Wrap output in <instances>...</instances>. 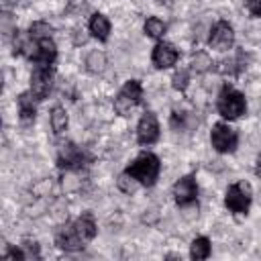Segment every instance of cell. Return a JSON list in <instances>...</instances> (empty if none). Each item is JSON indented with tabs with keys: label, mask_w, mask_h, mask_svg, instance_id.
<instances>
[{
	"label": "cell",
	"mask_w": 261,
	"mask_h": 261,
	"mask_svg": "<svg viewBox=\"0 0 261 261\" xmlns=\"http://www.w3.org/2000/svg\"><path fill=\"white\" fill-rule=\"evenodd\" d=\"M51 24L49 22H43V20H39V22H33L31 24V31H29V35L33 37V39H47V37H51Z\"/></svg>",
	"instance_id": "23"
},
{
	"label": "cell",
	"mask_w": 261,
	"mask_h": 261,
	"mask_svg": "<svg viewBox=\"0 0 261 261\" xmlns=\"http://www.w3.org/2000/svg\"><path fill=\"white\" fill-rule=\"evenodd\" d=\"M255 173H257V177H261V153H259L257 163H255Z\"/></svg>",
	"instance_id": "29"
},
{
	"label": "cell",
	"mask_w": 261,
	"mask_h": 261,
	"mask_svg": "<svg viewBox=\"0 0 261 261\" xmlns=\"http://www.w3.org/2000/svg\"><path fill=\"white\" fill-rule=\"evenodd\" d=\"M159 169H161V163H159L157 155H153V153H141L126 167V171L130 175H135L139 179V184H143V186H153L159 175Z\"/></svg>",
	"instance_id": "2"
},
{
	"label": "cell",
	"mask_w": 261,
	"mask_h": 261,
	"mask_svg": "<svg viewBox=\"0 0 261 261\" xmlns=\"http://www.w3.org/2000/svg\"><path fill=\"white\" fill-rule=\"evenodd\" d=\"M196 196H198V186H196V179L192 175H186L181 179L175 181L173 186V198H175V204L186 208V206H192L196 202Z\"/></svg>",
	"instance_id": "9"
},
{
	"label": "cell",
	"mask_w": 261,
	"mask_h": 261,
	"mask_svg": "<svg viewBox=\"0 0 261 261\" xmlns=\"http://www.w3.org/2000/svg\"><path fill=\"white\" fill-rule=\"evenodd\" d=\"M224 204L234 214H247L251 206V186L247 181H237L226 190Z\"/></svg>",
	"instance_id": "4"
},
{
	"label": "cell",
	"mask_w": 261,
	"mask_h": 261,
	"mask_svg": "<svg viewBox=\"0 0 261 261\" xmlns=\"http://www.w3.org/2000/svg\"><path fill=\"white\" fill-rule=\"evenodd\" d=\"M35 114H37V108H35V98L31 92H24L18 96V118L24 126L33 124L35 122Z\"/></svg>",
	"instance_id": "13"
},
{
	"label": "cell",
	"mask_w": 261,
	"mask_h": 261,
	"mask_svg": "<svg viewBox=\"0 0 261 261\" xmlns=\"http://www.w3.org/2000/svg\"><path fill=\"white\" fill-rule=\"evenodd\" d=\"M88 27H90V33H92L98 41H106L108 35H110V20H108L104 14H100V12L92 14Z\"/></svg>",
	"instance_id": "15"
},
{
	"label": "cell",
	"mask_w": 261,
	"mask_h": 261,
	"mask_svg": "<svg viewBox=\"0 0 261 261\" xmlns=\"http://www.w3.org/2000/svg\"><path fill=\"white\" fill-rule=\"evenodd\" d=\"M188 80H190V73H188L186 69H179V71H175V73H173L171 84H173V88H175V90L184 92V90L188 88Z\"/></svg>",
	"instance_id": "24"
},
{
	"label": "cell",
	"mask_w": 261,
	"mask_h": 261,
	"mask_svg": "<svg viewBox=\"0 0 261 261\" xmlns=\"http://www.w3.org/2000/svg\"><path fill=\"white\" fill-rule=\"evenodd\" d=\"M245 67V59H243V53H239L237 57H232V59H224V61H220V65H218V71L220 73H230V75H237V73H241V69Z\"/></svg>",
	"instance_id": "19"
},
{
	"label": "cell",
	"mask_w": 261,
	"mask_h": 261,
	"mask_svg": "<svg viewBox=\"0 0 261 261\" xmlns=\"http://www.w3.org/2000/svg\"><path fill=\"white\" fill-rule=\"evenodd\" d=\"M116 186H118V190H120V192H124V194H135V192H137V188H139V179H137L135 175H130L128 171H124V173H120V175H118Z\"/></svg>",
	"instance_id": "22"
},
{
	"label": "cell",
	"mask_w": 261,
	"mask_h": 261,
	"mask_svg": "<svg viewBox=\"0 0 261 261\" xmlns=\"http://www.w3.org/2000/svg\"><path fill=\"white\" fill-rule=\"evenodd\" d=\"M4 257H12V259H27V255H24V251H22V249H8V251L4 253Z\"/></svg>",
	"instance_id": "27"
},
{
	"label": "cell",
	"mask_w": 261,
	"mask_h": 261,
	"mask_svg": "<svg viewBox=\"0 0 261 261\" xmlns=\"http://www.w3.org/2000/svg\"><path fill=\"white\" fill-rule=\"evenodd\" d=\"M177 57H179L177 49H175L171 43L161 41V43H157V45H155L153 55H151V61H153V65H155L157 69H167V67L175 65Z\"/></svg>",
	"instance_id": "11"
},
{
	"label": "cell",
	"mask_w": 261,
	"mask_h": 261,
	"mask_svg": "<svg viewBox=\"0 0 261 261\" xmlns=\"http://www.w3.org/2000/svg\"><path fill=\"white\" fill-rule=\"evenodd\" d=\"M145 35L151 39H161L165 35V22L157 16H151L145 20Z\"/></svg>",
	"instance_id": "20"
},
{
	"label": "cell",
	"mask_w": 261,
	"mask_h": 261,
	"mask_svg": "<svg viewBox=\"0 0 261 261\" xmlns=\"http://www.w3.org/2000/svg\"><path fill=\"white\" fill-rule=\"evenodd\" d=\"M190 67H192V71H196V73H206V71L212 67V57H210L206 51H198V53L192 57Z\"/></svg>",
	"instance_id": "18"
},
{
	"label": "cell",
	"mask_w": 261,
	"mask_h": 261,
	"mask_svg": "<svg viewBox=\"0 0 261 261\" xmlns=\"http://www.w3.org/2000/svg\"><path fill=\"white\" fill-rule=\"evenodd\" d=\"M210 141H212V147L218 153H232L237 149L239 135L232 126H228L224 122H216L212 126V133H210Z\"/></svg>",
	"instance_id": "5"
},
{
	"label": "cell",
	"mask_w": 261,
	"mask_h": 261,
	"mask_svg": "<svg viewBox=\"0 0 261 261\" xmlns=\"http://www.w3.org/2000/svg\"><path fill=\"white\" fill-rule=\"evenodd\" d=\"M57 163L65 169H80L84 163V155L71 141H61L57 145Z\"/></svg>",
	"instance_id": "8"
},
{
	"label": "cell",
	"mask_w": 261,
	"mask_h": 261,
	"mask_svg": "<svg viewBox=\"0 0 261 261\" xmlns=\"http://www.w3.org/2000/svg\"><path fill=\"white\" fill-rule=\"evenodd\" d=\"M106 65V57L102 51H90L88 57H86V69L90 73H100Z\"/></svg>",
	"instance_id": "21"
},
{
	"label": "cell",
	"mask_w": 261,
	"mask_h": 261,
	"mask_svg": "<svg viewBox=\"0 0 261 261\" xmlns=\"http://www.w3.org/2000/svg\"><path fill=\"white\" fill-rule=\"evenodd\" d=\"M86 41H88V35H84V31H75L73 43H75V45H82V43H86Z\"/></svg>",
	"instance_id": "28"
},
{
	"label": "cell",
	"mask_w": 261,
	"mask_h": 261,
	"mask_svg": "<svg viewBox=\"0 0 261 261\" xmlns=\"http://www.w3.org/2000/svg\"><path fill=\"white\" fill-rule=\"evenodd\" d=\"M216 108H218V114L222 118L234 120V118H239L247 112V102H245V96L239 90H234L230 86H224L218 94Z\"/></svg>",
	"instance_id": "1"
},
{
	"label": "cell",
	"mask_w": 261,
	"mask_h": 261,
	"mask_svg": "<svg viewBox=\"0 0 261 261\" xmlns=\"http://www.w3.org/2000/svg\"><path fill=\"white\" fill-rule=\"evenodd\" d=\"M208 43L216 51H228L234 45V31H232V27L226 20H218L212 27V31H210Z\"/></svg>",
	"instance_id": "7"
},
{
	"label": "cell",
	"mask_w": 261,
	"mask_h": 261,
	"mask_svg": "<svg viewBox=\"0 0 261 261\" xmlns=\"http://www.w3.org/2000/svg\"><path fill=\"white\" fill-rule=\"evenodd\" d=\"M208 255H210V241L206 237L194 239L192 245H190V257L196 259V261H200V259H206Z\"/></svg>",
	"instance_id": "16"
},
{
	"label": "cell",
	"mask_w": 261,
	"mask_h": 261,
	"mask_svg": "<svg viewBox=\"0 0 261 261\" xmlns=\"http://www.w3.org/2000/svg\"><path fill=\"white\" fill-rule=\"evenodd\" d=\"M159 139V122L153 112H145L137 124V141L141 145H153Z\"/></svg>",
	"instance_id": "10"
},
{
	"label": "cell",
	"mask_w": 261,
	"mask_h": 261,
	"mask_svg": "<svg viewBox=\"0 0 261 261\" xmlns=\"http://www.w3.org/2000/svg\"><path fill=\"white\" fill-rule=\"evenodd\" d=\"M67 112H65V108H61V106H55L53 110H51V128H53V133L55 135H61L65 128H67Z\"/></svg>",
	"instance_id": "17"
},
{
	"label": "cell",
	"mask_w": 261,
	"mask_h": 261,
	"mask_svg": "<svg viewBox=\"0 0 261 261\" xmlns=\"http://www.w3.org/2000/svg\"><path fill=\"white\" fill-rule=\"evenodd\" d=\"M73 226H75V232L80 234V239H82L84 243L92 241V239L96 237V232H98V228H96V222H94V216H92L90 212L82 214V216H80V218L73 222Z\"/></svg>",
	"instance_id": "14"
},
{
	"label": "cell",
	"mask_w": 261,
	"mask_h": 261,
	"mask_svg": "<svg viewBox=\"0 0 261 261\" xmlns=\"http://www.w3.org/2000/svg\"><path fill=\"white\" fill-rule=\"evenodd\" d=\"M53 84V69L51 65H37V69L31 75V94L35 100H45L51 92Z\"/></svg>",
	"instance_id": "6"
},
{
	"label": "cell",
	"mask_w": 261,
	"mask_h": 261,
	"mask_svg": "<svg viewBox=\"0 0 261 261\" xmlns=\"http://www.w3.org/2000/svg\"><path fill=\"white\" fill-rule=\"evenodd\" d=\"M247 10L253 16H261V0H247Z\"/></svg>",
	"instance_id": "26"
},
{
	"label": "cell",
	"mask_w": 261,
	"mask_h": 261,
	"mask_svg": "<svg viewBox=\"0 0 261 261\" xmlns=\"http://www.w3.org/2000/svg\"><path fill=\"white\" fill-rule=\"evenodd\" d=\"M141 98H143V88L139 80H128L114 98V110L120 116H130L133 110L141 104Z\"/></svg>",
	"instance_id": "3"
},
{
	"label": "cell",
	"mask_w": 261,
	"mask_h": 261,
	"mask_svg": "<svg viewBox=\"0 0 261 261\" xmlns=\"http://www.w3.org/2000/svg\"><path fill=\"white\" fill-rule=\"evenodd\" d=\"M55 245L59 249H63V251L73 253V251H80L84 247V241L75 232V226L73 224H65V226L57 228V232H55Z\"/></svg>",
	"instance_id": "12"
},
{
	"label": "cell",
	"mask_w": 261,
	"mask_h": 261,
	"mask_svg": "<svg viewBox=\"0 0 261 261\" xmlns=\"http://www.w3.org/2000/svg\"><path fill=\"white\" fill-rule=\"evenodd\" d=\"M159 4H163V6H171L173 4V0H157Z\"/></svg>",
	"instance_id": "30"
},
{
	"label": "cell",
	"mask_w": 261,
	"mask_h": 261,
	"mask_svg": "<svg viewBox=\"0 0 261 261\" xmlns=\"http://www.w3.org/2000/svg\"><path fill=\"white\" fill-rule=\"evenodd\" d=\"M22 251H24L27 259H31V257H39V245H37L35 241H24V243H22Z\"/></svg>",
	"instance_id": "25"
}]
</instances>
